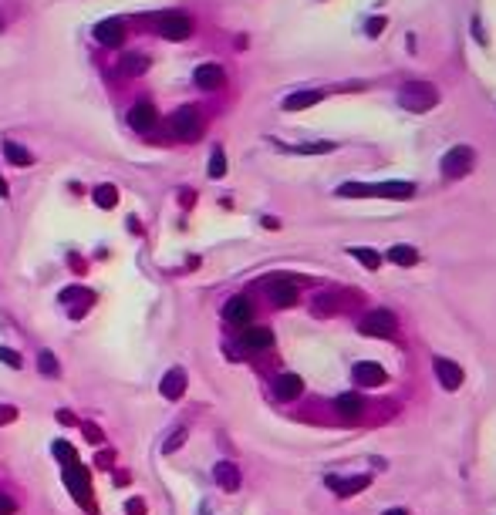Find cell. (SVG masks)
Listing matches in <instances>:
<instances>
[{"mask_svg": "<svg viewBox=\"0 0 496 515\" xmlns=\"http://www.w3.org/2000/svg\"><path fill=\"white\" fill-rule=\"evenodd\" d=\"M435 101H439V91H435L429 81H409V85H402V91H399V105H402L405 111H412V115H422V111L435 108Z\"/></svg>", "mask_w": 496, "mask_h": 515, "instance_id": "cell-1", "label": "cell"}, {"mask_svg": "<svg viewBox=\"0 0 496 515\" xmlns=\"http://www.w3.org/2000/svg\"><path fill=\"white\" fill-rule=\"evenodd\" d=\"M169 132L179 142H196L202 135V115L196 108H179L176 115L169 118Z\"/></svg>", "mask_w": 496, "mask_h": 515, "instance_id": "cell-2", "label": "cell"}, {"mask_svg": "<svg viewBox=\"0 0 496 515\" xmlns=\"http://www.w3.org/2000/svg\"><path fill=\"white\" fill-rule=\"evenodd\" d=\"M473 162H476V151L469 149V145H456V149H449L442 155V166L439 168H442L446 179H463V175H469Z\"/></svg>", "mask_w": 496, "mask_h": 515, "instance_id": "cell-3", "label": "cell"}, {"mask_svg": "<svg viewBox=\"0 0 496 515\" xmlns=\"http://www.w3.org/2000/svg\"><path fill=\"white\" fill-rule=\"evenodd\" d=\"M155 24H159V34L166 37V41H186L189 34H193V20L186 14H179V11H166V14L155 17Z\"/></svg>", "mask_w": 496, "mask_h": 515, "instance_id": "cell-4", "label": "cell"}, {"mask_svg": "<svg viewBox=\"0 0 496 515\" xmlns=\"http://www.w3.org/2000/svg\"><path fill=\"white\" fill-rule=\"evenodd\" d=\"M395 330H399V320L392 310H372L368 317H361V333L368 337H392Z\"/></svg>", "mask_w": 496, "mask_h": 515, "instance_id": "cell-5", "label": "cell"}, {"mask_svg": "<svg viewBox=\"0 0 496 515\" xmlns=\"http://www.w3.org/2000/svg\"><path fill=\"white\" fill-rule=\"evenodd\" d=\"M351 306V297H344L338 290H327V293H317L314 303H310V310L317 314V317H334V314H341Z\"/></svg>", "mask_w": 496, "mask_h": 515, "instance_id": "cell-6", "label": "cell"}, {"mask_svg": "<svg viewBox=\"0 0 496 515\" xmlns=\"http://www.w3.org/2000/svg\"><path fill=\"white\" fill-rule=\"evenodd\" d=\"M95 37H98V44L105 47H119L125 41V24L119 17H109V20H102V24H95Z\"/></svg>", "mask_w": 496, "mask_h": 515, "instance_id": "cell-7", "label": "cell"}, {"mask_svg": "<svg viewBox=\"0 0 496 515\" xmlns=\"http://www.w3.org/2000/svg\"><path fill=\"white\" fill-rule=\"evenodd\" d=\"M223 317H226V323H233V327H247L250 317H253V303H250L247 297H233V300H226V306H223Z\"/></svg>", "mask_w": 496, "mask_h": 515, "instance_id": "cell-8", "label": "cell"}, {"mask_svg": "<svg viewBox=\"0 0 496 515\" xmlns=\"http://www.w3.org/2000/svg\"><path fill=\"white\" fill-rule=\"evenodd\" d=\"M355 384L358 387H378V384H385V371H382V364L375 361H361L355 364Z\"/></svg>", "mask_w": 496, "mask_h": 515, "instance_id": "cell-9", "label": "cell"}, {"mask_svg": "<svg viewBox=\"0 0 496 515\" xmlns=\"http://www.w3.org/2000/svg\"><path fill=\"white\" fill-rule=\"evenodd\" d=\"M435 378H439V384H442L446 391H456V387L463 384V367H459L456 361L435 357Z\"/></svg>", "mask_w": 496, "mask_h": 515, "instance_id": "cell-10", "label": "cell"}, {"mask_svg": "<svg viewBox=\"0 0 496 515\" xmlns=\"http://www.w3.org/2000/svg\"><path fill=\"white\" fill-rule=\"evenodd\" d=\"M155 121H159V111H155V105H149V101H139V105L128 111V125H132L135 132H152Z\"/></svg>", "mask_w": 496, "mask_h": 515, "instance_id": "cell-11", "label": "cell"}, {"mask_svg": "<svg viewBox=\"0 0 496 515\" xmlns=\"http://www.w3.org/2000/svg\"><path fill=\"white\" fill-rule=\"evenodd\" d=\"M159 391H162V397H169V401H179V397L186 394V371H183V367L166 371V378H162V384H159Z\"/></svg>", "mask_w": 496, "mask_h": 515, "instance_id": "cell-12", "label": "cell"}, {"mask_svg": "<svg viewBox=\"0 0 496 515\" xmlns=\"http://www.w3.org/2000/svg\"><path fill=\"white\" fill-rule=\"evenodd\" d=\"M64 485H68V488H71V495H75L78 502H85L88 499V471L81 469V465H68V469H64Z\"/></svg>", "mask_w": 496, "mask_h": 515, "instance_id": "cell-13", "label": "cell"}, {"mask_svg": "<svg viewBox=\"0 0 496 515\" xmlns=\"http://www.w3.org/2000/svg\"><path fill=\"white\" fill-rule=\"evenodd\" d=\"M368 475H355V478H338V475H327V488H334L341 499H348V495H355V492H361V488H368Z\"/></svg>", "mask_w": 496, "mask_h": 515, "instance_id": "cell-14", "label": "cell"}, {"mask_svg": "<svg viewBox=\"0 0 496 515\" xmlns=\"http://www.w3.org/2000/svg\"><path fill=\"white\" fill-rule=\"evenodd\" d=\"M193 77H196V85H200L202 91H217V88H223V81H226V75H223L219 64H200Z\"/></svg>", "mask_w": 496, "mask_h": 515, "instance_id": "cell-15", "label": "cell"}, {"mask_svg": "<svg viewBox=\"0 0 496 515\" xmlns=\"http://www.w3.org/2000/svg\"><path fill=\"white\" fill-rule=\"evenodd\" d=\"M416 192L412 182H402V179H392V182H378L372 185V196H382V199H409Z\"/></svg>", "mask_w": 496, "mask_h": 515, "instance_id": "cell-16", "label": "cell"}, {"mask_svg": "<svg viewBox=\"0 0 496 515\" xmlns=\"http://www.w3.org/2000/svg\"><path fill=\"white\" fill-rule=\"evenodd\" d=\"M267 293H270L274 306H294L297 303V283H291V280H274Z\"/></svg>", "mask_w": 496, "mask_h": 515, "instance_id": "cell-17", "label": "cell"}, {"mask_svg": "<svg viewBox=\"0 0 496 515\" xmlns=\"http://www.w3.org/2000/svg\"><path fill=\"white\" fill-rule=\"evenodd\" d=\"M301 391H304V380L297 378V374H280L274 380V394H277L280 401H294V397H301Z\"/></svg>", "mask_w": 496, "mask_h": 515, "instance_id": "cell-18", "label": "cell"}, {"mask_svg": "<svg viewBox=\"0 0 496 515\" xmlns=\"http://www.w3.org/2000/svg\"><path fill=\"white\" fill-rule=\"evenodd\" d=\"M240 344H243V350H267L274 344V333L267 327H247L243 337H240Z\"/></svg>", "mask_w": 496, "mask_h": 515, "instance_id": "cell-19", "label": "cell"}, {"mask_svg": "<svg viewBox=\"0 0 496 515\" xmlns=\"http://www.w3.org/2000/svg\"><path fill=\"white\" fill-rule=\"evenodd\" d=\"M213 478L223 492H236L240 488V469L233 465V461H219L217 469H213Z\"/></svg>", "mask_w": 496, "mask_h": 515, "instance_id": "cell-20", "label": "cell"}, {"mask_svg": "<svg viewBox=\"0 0 496 515\" xmlns=\"http://www.w3.org/2000/svg\"><path fill=\"white\" fill-rule=\"evenodd\" d=\"M334 408H338V414H341L344 421H355V418H361V411H365V401L358 394H341L334 401Z\"/></svg>", "mask_w": 496, "mask_h": 515, "instance_id": "cell-21", "label": "cell"}, {"mask_svg": "<svg viewBox=\"0 0 496 515\" xmlns=\"http://www.w3.org/2000/svg\"><path fill=\"white\" fill-rule=\"evenodd\" d=\"M321 98H325L321 91H294V94H287V98H284V108H287V111H304V108L317 105Z\"/></svg>", "mask_w": 496, "mask_h": 515, "instance_id": "cell-22", "label": "cell"}, {"mask_svg": "<svg viewBox=\"0 0 496 515\" xmlns=\"http://www.w3.org/2000/svg\"><path fill=\"white\" fill-rule=\"evenodd\" d=\"M388 259H392V263H399V266H416V263H419V253H416L412 246L399 242V246H392V249H388Z\"/></svg>", "mask_w": 496, "mask_h": 515, "instance_id": "cell-23", "label": "cell"}, {"mask_svg": "<svg viewBox=\"0 0 496 515\" xmlns=\"http://www.w3.org/2000/svg\"><path fill=\"white\" fill-rule=\"evenodd\" d=\"M348 253H351V256H355L365 270H378V266H382V256H378L375 249H368V246H351Z\"/></svg>", "mask_w": 496, "mask_h": 515, "instance_id": "cell-24", "label": "cell"}, {"mask_svg": "<svg viewBox=\"0 0 496 515\" xmlns=\"http://www.w3.org/2000/svg\"><path fill=\"white\" fill-rule=\"evenodd\" d=\"M4 155L14 162V166H31L34 162V155L24 145H17V142H4Z\"/></svg>", "mask_w": 496, "mask_h": 515, "instance_id": "cell-25", "label": "cell"}, {"mask_svg": "<svg viewBox=\"0 0 496 515\" xmlns=\"http://www.w3.org/2000/svg\"><path fill=\"white\" fill-rule=\"evenodd\" d=\"M145 71H149L145 54H125L122 58V75H145Z\"/></svg>", "mask_w": 496, "mask_h": 515, "instance_id": "cell-26", "label": "cell"}, {"mask_svg": "<svg viewBox=\"0 0 496 515\" xmlns=\"http://www.w3.org/2000/svg\"><path fill=\"white\" fill-rule=\"evenodd\" d=\"M115 202H119V189L115 185H98L95 189V206L98 209H115Z\"/></svg>", "mask_w": 496, "mask_h": 515, "instance_id": "cell-27", "label": "cell"}, {"mask_svg": "<svg viewBox=\"0 0 496 515\" xmlns=\"http://www.w3.org/2000/svg\"><path fill=\"white\" fill-rule=\"evenodd\" d=\"M338 196L341 199H368L372 196V185H365V182H344V185H338Z\"/></svg>", "mask_w": 496, "mask_h": 515, "instance_id": "cell-28", "label": "cell"}, {"mask_svg": "<svg viewBox=\"0 0 496 515\" xmlns=\"http://www.w3.org/2000/svg\"><path fill=\"white\" fill-rule=\"evenodd\" d=\"M37 367H41V374H47V378H58V374H61V364H58V357H54L51 350H41Z\"/></svg>", "mask_w": 496, "mask_h": 515, "instance_id": "cell-29", "label": "cell"}, {"mask_svg": "<svg viewBox=\"0 0 496 515\" xmlns=\"http://www.w3.org/2000/svg\"><path fill=\"white\" fill-rule=\"evenodd\" d=\"M223 175H226V155L223 149H217L210 155V179H223Z\"/></svg>", "mask_w": 496, "mask_h": 515, "instance_id": "cell-30", "label": "cell"}, {"mask_svg": "<svg viewBox=\"0 0 496 515\" xmlns=\"http://www.w3.org/2000/svg\"><path fill=\"white\" fill-rule=\"evenodd\" d=\"M61 303L64 306H71V303H92V293H85L81 287H68L61 293Z\"/></svg>", "mask_w": 496, "mask_h": 515, "instance_id": "cell-31", "label": "cell"}, {"mask_svg": "<svg viewBox=\"0 0 496 515\" xmlns=\"http://www.w3.org/2000/svg\"><path fill=\"white\" fill-rule=\"evenodd\" d=\"M183 441H186V428H176V431H172L169 438L162 441V452H166V454L179 452V448H183Z\"/></svg>", "mask_w": 496, "mask_h": 515, "instance_id": "cell-32", "label": "cell"}, {"mask_svg": "<svg viewBox=\"0 0 496 515\" xmlns=\"http://www.w3.org/2000/svg\"><path fill=\"white\" fill-rule=\"evenodd\" d=\"M54 458H61L64 465H75V461H78L75 448H71V445H68V441H58V445H54Z\"/></svg>", "mask_w": 496, "mask_h": 515, "instance_id": "cell-33", "label": "cell"}, {"mask_svg": "<svg viewBox=\"0 0 496 515\" xmlns=\"http://www.w3.org/2000/svg\"><path fill=\"white\" fill-rule=\"evenodd\" d=\"M334 149V142H310V145H297L301 155H317V151H331Z\"/></svg>", "mask_w": 496, "mask_h": 515, "instance_id": "cell-34", "label": "cell"}, {"mask_svg": "<svg viewBox=\"0 0 496 515\" xmlns=\"http://www.w3.org/2000/svg\"><path fill=\"white\" fill-rule=\"evenodd\" d=\"M0 361H7V364H11V367H20V354H17V350L0 347Z\"/></svg>", "mask_w": 496, "mask_h": 515, "instance_id": "cell-35", "label": "cell"}, {"mask_svg": "<svg viewBox=\"0 0 496 515\" xmlns=\"http://www.w3.org/2000/svg\"><path fill=\"white\" fill-rule=\"evenodd\" d=\"M368 34H372V37H378V34H382V30H385V17H372V20H368Z\"/></svg>", "mask_w": 496, "mask_h": 515, "instance_id": "cell-36", "label": "cell"}, {"mask_svg": "<svg viewBox=\"0 0 496 515\" xmlns=\"http://www.w3.org/2000/svg\"><path fill=\"white\" fill-rule=\"evenodd\" d=\"M17 512V505L11 495H0V515H14Z\"/></svg>", "mask_w": 496, "mask_h": 515, "instance_id": "cell-37", "label": "cell"}, {"mask_svg": "<svg viewBox=\"0 0 496 515\" xmlns=\"http://www.w3.org/2000/svg\"><path fill=\"white\" fill-rule=\"evenodd\" d=\"M125 509H128V515H142V512H145V505H142L139 499H132L128 505H125Z\"/></svg>", "mask_w": 496, "mask_h": 515, "instance_id": "cell-38", "label": "cell"}, {"mask_svg": "<svg viewBox=\"0 0 496 515\" xmlns=\"http://www.w3.org/2000/svg\"><path fill=\"white\" fill-rule=\"evenodd\" d=\"M14 418H17L14 408H0V424H4V421H14Z\"/></svg>", "mask_w": 496, "mask_h": 515, "instance_id": "cell-39", "label": "cell"}, {"mask_svg": "<svg viewBox=\"0 0 496 515\" xmlns=\"http://www.w3.org/2000/svg\"><path fill=\"white\" fill-rule=\"evenodd\" d=\"M85 431H88V438L92 441H102V431H98V428H85Z\"/></svg>", "mask_w": 496, "mask_h": 515, "instance_id": "cell-40", "label": "cell"}, {"mask_svg": "<svg viewBox=\"0 0 496 515\" xmlns=\"http://www.w3.org/2000/svg\"><path fill=\"white\" fill-rule=\"evenodd\" d=\"M385 515H409V512H405V509H388Z\"/></svg>", "mask_w": 496, "mask_h": 515, "instance_id": "cell-41", "label": "cell"}, {"mask_svg": "<svg viewBox=\"0 0 496 515\" xmlns=\"http://www.w3.org/2000/svg\"><path fill=\"white\" fill-rule=\"evenodd\" d=\"M0 196H7V182H4V175H0Z\"/></svg>", "mask_w": 496, "mask_h": 515, "instance_id": "cell-42", "label": "cell"}]
</instances>
